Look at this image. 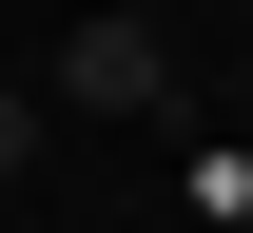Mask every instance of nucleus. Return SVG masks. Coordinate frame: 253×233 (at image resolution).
<instances>
[{
    "label": "nucleus",
    "mask_w": 253,
    "mask_h": 233,
    "mask_svg": "<svg viewBox=\"0 0 253 233\" xmlns=\"http://www.w3.org/2000/svg\"><path fill=\"white\" fill-rule=\"evenodd\" d=\"M0 175H39V98H20V78H0Z\"/></svg>",
    "instance_id": "2"
},
{
    "label": "nucleus",
    "mask_w": 253,
    "mask_h": 233,
    "mask_svg": "<svg viewBox=\"0 0 253 233\" xmlns=\"http://www.w3.org/2000/svg\"><path fill=\"white\" fill-rule=\"evenodd\" d=\"M59 117H175V39L136 20V0H97L59 39Z\"/></svg>",
    "instance_id": "1"
}]
</instances>
